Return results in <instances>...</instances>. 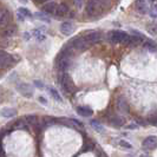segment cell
I'll list each match as a JSON object with an SVG mask.
<instances>
[{
	"instance_id": "8992f818",
	"label": "cell",
	"mask_w": 157,
	"mask_h": 157,
	"mask_svg": "<svg viewBox=\"0 0 157 157\" xmlns=\"http://www.w3.org/2000/svg\"><path fill=\"white\" fill-rule=\"evenodd\" d=\"M142 145H143V148H144V149L154 150L155 148H156V145H157L156 136H149V137H147V138L143 141Z\"/></svg>"
},
{
	"instance_id": "30bf717a",
	"label": "cell",
	"mask_w": 157,
	"mask_h": 157,
	"mask_svg": "<svg viewBox=\"0 0 157 157\" xmlns=\"http://www.w3.org/2000/svg\"><path fill=\"white\" fill-rule=\"evenodd\" d=\"M73 30H75V27H73V25L69 21H66V23H63L60 25V32L65 34V36H70L73 33Z\"/></svg>"
},
{
	"instance_id": "ffe728a7",
	"label": "cell",
	"mask_w": 157,
	"mask_h": 157,
	"mask_svg": "<svg viewBox=\"0 0 157 157\" xmlns=\"http://www.w3.org/2000/svg\"><path fill=\"white\" fill-rule=\"evenodd\" d=\"M90 124H91V126L94 128V130L97 131V132H101V134H103V132H105V129H104V126L98 122V121H91L90 122Z\"/></svg>"
},
{
	"instance_id": "1f68e13d",
	"label": "cell",
	"mask_w": 157,
	"mask_h": 157,
	"mask_svg": "<svg viewBox=\"0 0 157 157\" xmlns=\"http://www.w3.org/2000/svg\"><path fill=\"white\" fill-rule=\"evenodd\" d=\"M150 32H151V34H156V32H155V26H152V27L150 29Z\"/></svg>"
},
{
	"instance_id": "52a82bcc",
	"label": "cell",
	"mask_w": 157,
	"mask_h": 157,
	"mask_svg": "<svg viewBox=\"0 0 157 157\" xmlns=\"http://www.w3.org/2000/svg\"><path fill=\"white\" fill-rule=\"evenodd\" d=\"M17 90L23 94L24 97H27V98L32 97V94H33V90H32V87L30 86L29 84H25V83L19 84V85L17 86Z\"/></svg>"
},
{
	"instance_id": "9c48e42d",
	"label": "cell",
	"mask_w": 157,
	"mask_h": 157,
	"mask_svg": "<svg viewBox=\"0 0 157 157\" xmlns=\"http://www.w3.org/2000/svg\"><path fill=\"white\" fill-rule=\"evenodd\" d=\"M77 113L82 117H91L94 115V110L89 106H78L77 108Z\"/></svg>"
},
{
	"instance_id": "d590c367",
	"label": "cell",
	"mask_w": 157,
	"mask_h": 157,
	"mask_svg": "<svg viewBox=\"0 0 157 157\" xmlns=\"http://www.w3.org/2000/svg\"><path fill=\"white\" fill-rule=\"evenodd\" d=\"M142 157H150V156H142Z\"/></svg>"
},
{
	"instance_id": "f1b7e54d",
	"label": "cell",
	"mask_w": 157,
	"mask_h": 157,
	"mask_svg": "<svg viewBox=\"0 0 157 157\" xmlns=\"http://www.w3.org/2000/svg\"><path fill=\"white\" fill-rule=\"evenodd\" d=\"M147 47H148V48H151V51H155V45H152V44H150V43L147 44Z\"/></svg>"
},
{
	"instance_id": "603a6c76",
	"label": "cell",
	"mask_w": 157,
	"mask_h": 157,
	"mask_svg": "<svg viewBox=\"0 0 157 157\" xmlns=\"http://www.w3.org/2000/svg\"><path fill=\"white\" fill-rule=\"evenodd\" d=\"M65 123H66V124H70L71 126H76L77 129L83 128V124H82L80 122H78V121H76V119H66Z\"/></svg>"
},
{
	"instance_id": "83f0119b",
	"label": "cell",
	"mask_w": 157,
	"mask_h": 157,
	"mask_svg": "<svg viewBox=\"0 0 157 157\" xmlns=\"http://www.w3.org/2000/svg\"><path fill=\"white\" fill-rule=\"evenodd\" d=\"M73 1H75V4H76L77 7H82V5H83V0H73Z\"/></svg>"
},
{
	"instance_id": "ba28073f",
	"label": "cell",
	"mask_w": 157,
	"mask_h": 157,
	"mask_svg": "<svg viewBox=\"0 0 157 157\" xmlns=\"http://www.w3.org/2000/svg\"><path fill=\"white\" fill-rule=\"evenodd\" d=\"M109 122H110L111 125L116 126V128H121V126H123L125 124V119L123 117H121V116H117V115L111 116Z\"/></svg>"
},
{
	"instance_id": "e0dca14e",
	"label": "cell",
	"mask_w": 157,
	"mask_h": 157,
	"mask_svg": "<svg viewBox=\"0 0 157 157\" xmlns=\"http://www.w3.org/2000/svg\"><path fill=\"white\" fill-rule=\"evenodd\" d=\"M33 36L36 37V39L39 40V41H43V40L46 39V34L44 33L43 29H36V30H33Z\"/></svg>"
},
{
	"instance_id": "cb8c5ba5",
	"label": "cell",
	"mask_w": 157,
	"mask_h": 157,
	"mask_svg": "<svg viewBox=\"0 0 157 157\" xmlns=\"http://www.w3.org/2000/svg\"><path fill=\"white\" fill-rule=\"evenodd\" d=\"M34 17L37 18V19H40V20H43V21H46V23H50V17L46 16L44 12H39V13H36Z\"/></svg>"
},
{
	"instance_id": "4316f807",
	"label": "cell",
	"mask_w": 157,
	"mask_h": 157,
	"mask_svg": "<svg viewBox=\"0 0 157 157\" xmlns=\"http://www.w3.org/2000/svg\"><path fill=\"white\" fill-rule=\"evenodd\" d=\"M148 122H149V124H151V125H155V124H156V118H155V116L150 117L149 119H148Z\"/></svg>"
},
{
	"instance_id": "9a60e30c",
	"label": "cell",
	"mask_w": 157,
	"mask_h": 157,
	"mask_svg": "<svg viewBox=\"0 0 157 157\" xmlns=\"http://www.w3.org/2000/svg\"><path fill=\"white\" fill-rule=\"evenodd\" d=\"M48 92H50V94L52 96V98L55 99L56 102H58V103H62L63 102V98H62V96H60V94L56 90L55 87H52V86H50L48 87Z\"/></svg>"
},
{
	"instance_id": "836d02e7",
	"label": "cell",
	"mask_w": 157,
	"mask_h": 157,
	"mask_svg": "<svg viewBox=\"0 0 157 157\" xmlns=\"http://www.w3.org/2000/svg\"><path fill=\"white\" fill-rule=\"evenodd\" d=\"M2 96V91H1V89H0V97Z\"/></svg>"
},
{
	"instance_id": "8fae6325",
	"label": "cell",
	"mask_w": 157,
	"mask_h": 157,
	"mask_svg": "<svg viewBox=\"0 0 157 157\" xmlns=\"http://www.w3.org/2000/svg\"><path fill=\"white\" fill-rule=\"evenodd\" d=\"M67 12H69V7L65 4H59L56 7L55 14L58 17H64V16H67Z\"/></svg>"
},
{
	"instance_id": "3957f363",
	"label": "cell",
	"mask_w": 157,
	"mask_h": 157,
	"mask_svg": "<svg viewBox=\"0 0 157 157\" xmlns=\"http://www.w3.org/2000/svg\"><path fill=\"white\" fill-rule=\"evenodd\" d=\"M126 37H128V34L122 31H112L108 36L111 43H125Z\"/></svg>"
},
{
	"instance_id": "44dd1931",
	"label": "cell",
	"mask_w": 157,
	"mask_h": 157,
	"mask_svg": "<svg viewBox=\"0 0 157 157\" xmlns=\"http://www.w3.org/2000/svg\"><path fill=\"white\" fill-rule=\"evenodd\" d=\"M136 8L140 13H145L147 12V5H145L144 0H137L136 1Z\"/></svg>"
},
{
	"instance_id": "5bb4252c",
	"label": "cell",
	"mask_w": 157,
	"mask_h": 157,
	"mask_svg": "<svg viewBox=\"0 0 157 157\" xmlns=\"http://www.w3.org/2000/svg\"><path fill=\"white\" fill-rule=\"evenodd\" d=\"M0 115L5 118L14 117V116H17V110L16 109H12V108H5V109H2V110H1Z\"/></svg>"
},
{
	"instance_id": "7a4b0ae2",
	"label": "cell",
	"mask_w": 157,
	"mask_h": 157,
	"mask_svg": "<svg viewBox=\"0 0 157 157\" xmlns=\"http://www.w3.org/2000/svg\"><path fill=\"white\" fill-rule=\"evenodd\" d=\"M60 84H62V87H63L64 91H66L67 94H71L75 91V84L72 83L70 76L67 73L64 72L60 77Z\"/></svg>"
},
{
	"instance_id": "277c9868",
	"label": "cell",
	"mask_w": 157,
	"mask_h": 157,
	"mask_svg": "<svg viewBox=\"0 0 157 157\" xmlns=\"http://www.w3.org/2000/svg\"><path fill=\"white\" fill-rule=\"evenodd\" d=\"M84 39L87 44H96V43H99L102 40V33L98 31H91L89 32L86 36L84 37Z\"/></svg>"
},
{
	"instance_id": "4fadbf2b",
	"label": "cell",
	"mask_w": 157,
	"mask_h": 157,
	"mask_svg": "<svg viewBox=\"0 0 157 157\" xmlns=\"http://www.w3.org/2000/svg\"><path fill=\"white\" fill-rule=\"evenodd\" d=\"M98 0H90L89 1V4H87L86 6V11L89 14H94L96 13V11H97V8H98Z\"/></svg>"
},
{
	"instance_id": "7402d4cb",
	"label": "cell",
	"mask_w": 157,
	"mask_h": 157,
	"mask_svg": "<svg viewBox=\"0 0 157 157\" xmlns=\"http://www.w3.org/2000/svg\"><path fill=\"white\" fill-rule=\"evenodd\" d=\"M25 122L27 124H31V125H37L38 124V117L34 116V115H29L25 117Z\"/></svg>"
},
{
	"instance_id": "ac0fdd59",
	"label": "cell",
	"mask_w": 157,
	"mask_h": 157,
	"mask_svg": "<svg viewBox=\"0 0 157 157\" xmlns=\"http://www.w3.org/2000/svg\"><path fill=\"white\" fill-rule=\"evenodd\" d=\"M8 20H10V13H8V11H6V10L1 11L0 10V24L1 25H5V24L8 23Z\"/></svg>"
},
{
	"instance_id": "d6986e66",
	"label": "cell",
	"mask_w": 157,
	"mask_h": 157,
	"mask_svg": "<svg viewBox=\"0 0 157 157\" xmlns=\"http://www.w3.org/2000/svg\"><path fill=\"white\" fill-rule=\"evenodd\" d=\"M56 7H57V4L53 1H50V2L45 4V6H44V13L45 12L46 13H55Z\"/></svg>"
},
{
	"instance_id": "8d00e7d4",
	"label": "cell",
	"mask_w": 157,
	"mask_h": 157,
	"mask_svg": "<svg viewBox=\"0 0 157 157\" xmlns=\"http://www.w3.org/2000/svg\"><path fill=\"white\" fill-rule=\"evenodd\" d=\"M150 1H155V0H150Z\"/></svg>"
},
{
	"instance_id": "74e56055",
	"label": "cell",
	"mask_w": 157,
	"mask_h": 157,
	"mask_svg": "<svg viewBox=\"0 0 157 157\" xmlns=\"http://www.w3.org/2000/svg\"><path fill=\"white\" fill-rule=\"evenodd\" d=\"M101 157H105V156H104V155H103V156H101Z\"/></svg>"
},
{
	"instance_id": "f546056e",
	"label": "cell",
	"mask_w": 157,
	"mask_h": 157,
	"mask_svg": "<svg viewBox=\"0 0 157 157\" xmlns=\"http://www.w3.org/2000/svg\"><path fill=\"white\" fill-rule=\"evenodd\" d=\"M39 102L43 103V104H47V101L45 99V98H44V97H41V96L39 97Z\"/></svg>"
},
{
	"instance_id": "7c38bea8",
	"label": "cell",
	"mask_w": 157,
	"mask_h": 157,
	"mask_svg": "<svg viewBox=\"0 0 157 157\" xmlns=\"http://www.w3.org/2000/svg\"><path fill=\"white\" fill-rule=\"evenodd\" d=\"M17 16H18V18H19V20H24V19H26V18H31L32 14H31V12L27 10V8L20 7V8H18Z\"/></svg>"
},
{
	"instance_id": "6da1fadb",
	"label": "cell",
	"mask_w": 157,
	"mask_h": 157,
	"mask_svg": "<svg viewBox=\"0 0 157 157\" xmlns=\"http://www.w3.org/2000/svg\"><path fill=\"white\" fill-rule=\"evenodd\" d=\"M70 58L71 56L66 52L62 51V53L58 56L57 58V66L60 71H65L67 69V66L70 65Z\"/></svg>"
},
{
	"instance_id": "d6a6232c",
	"label": "cell",
	"mask_w": 157,
	"mask_h": 157,
	"mask_svg": "<svg viewBox=\"0 0 157 157\" xmlns=\"http://www.w3.org/2000/svg\"><path fill=\"white\" fill-rule=\"evenodd\" d=\"M34 84H36V85H38V86H39V89H43V84H41L40 82H36Z\"/></svg>"
},
{
	"instance_id": "d4e9b609",
	"label": "cell",
	"mask_w": 157,
	"mask_h": 157,
	"mask_svg": "<svg viewBox=\"0 0 157 157\" xmlns=\"http://www.w3.org/2000/svg\"><path fill=\"white\" fill-rule=\"evenodd\" d=\"M117 105H118V108H119V110H123V111H126V103L125 101L123 99V98H119L117 101Z\"/></svg>"
},
{
	"instance_id": "2e32d148",
	"label": "cell",
	"mask_w": 157,
	"mask_h": 157,
	"mask_svg": "<svg viewBox=\"0 0 157 157\" xmlns=\"http://www.w3.org/2000/svg\"><path fill=\"white\" fill-rule=\"evenodd\" d=\"M13 126H14L13 129H17V130H26V129H29V124L25 122V119H19V121L14 122Z\"/></svg>"
},
{
	"instance_id": "4dcf8cb0",
	"label": "cell",
	"mask_w": 157,
	"mask_h": 157,
	"mask_svg": "<svg viewBox=\"0 0 157 157\" xmlns=\"http://www.w3.org/2000/svg\"><path fill=\"white\" fill-rule=\"evenodd\" d=\"M155 12H156V8L154 7L152 10H151V16L152 17H156V13H155Z\"/></svg>"
},
{
	"instance_id": "484cf974",
	"label": "cell",
	"mask_w": 157,
	"mask_h": 157,
	"mask_svg": "<svg viewBox=\"0 0 157 157\" xmlns=\"http://www.w3.org/2000/svg\"><path fill=\"white\" fill-rule=\"evenodd\" d=\"M118 144H119V145H121L122 148H124V149H131V148H132V145H131L130 143H128V142L123 141V140L118 142Z\"/></svg>"
},
{
	"instance_id": "5b68a950",
	"label": "cell",
	"mask_w": 157,
	"mask_h": 157,
	"mask_svg": "<svg viewBox=\"0 0 157 157\" xmlns=\"http://www.w3.org/2000/svg\"><path fill=\"white\" fill-rule=\"evenodd\" d=\"M13 57L5 52V51H1L0 50V67H6V66H10L13 63Z\"/></svg>"
},
{
	"instance_id": "e575fe53",
	"label": "cell",
	"mask_w": 157,
	"mask_h": 157,
	"mask_svg": "<svg viewBox=\"0 0 157 157\" xmlns=\"http://www.w3.org/2000/svg\"><path fill=\"white\" fill-rule=\"evenodd\" d=\"M21 1H23V2H26V0H21Z\"/></svg>"
}]
</instances>
